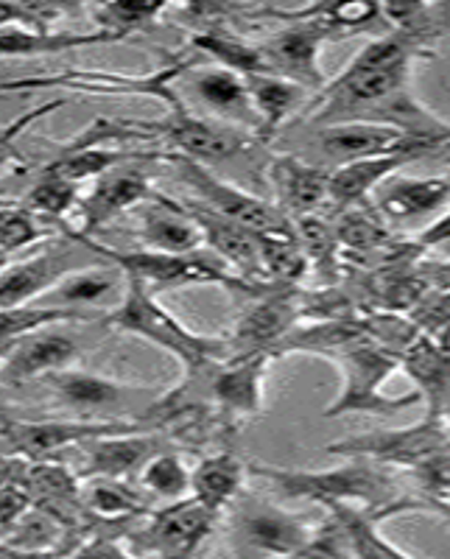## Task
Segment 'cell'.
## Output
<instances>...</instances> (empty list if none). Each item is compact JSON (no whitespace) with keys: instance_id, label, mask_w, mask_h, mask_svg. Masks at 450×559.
<instances>
[{"instance_id":"cell-1","label":"cell","mask_w":450,"mask_h":559,"mask_svg":"<svg viewBox=\"0 0 450 559\" xmlns=\"http://www.w3.org/2000/svg\"><path fill=\"white\" fill-rule=\"evenodd\" d=\"M431 57V45L417 34L389 28L364 45L336 79H330L317 96L308 98L294 123L297 127H330V123H369L378 109L400 93L412 90L417 59Z\"/></svg>"},{"instance_id":"cell-2","label":"cell","mask_w":450,"mask_h":559,"mask_svg":"<svg viewBox=\"0 0 450 559\" xmlns=\"http://www.w3.org/2000/svg\"><path fill=\"white\" fill-rule=\"evenodd\" d=\"M247 476L263 478L280 496L292 501H308L317 507H355L369 512H423V503L412 492H400L394 471L367 459H347L342 467L330 471H297L267 462H249Z\"/></svg>"},{"instance_id":"cell-3","label":"cell","mask_w":450,"mask_h":559,"mask_svg":"<svg viewBox=\"0 0 450 559\" xmlns=\"http://www.w3.org/2000/svg\"><path fill=\"white\" fill-rule=\"evenodd\" d=\"M104 324L112 331L143 338V342L174 356L188 378L202 376L204 369H210L213 364L227 361L224 336L191 331L188 324L179 322L174 313L159 306L152 288L143 286L134 277H123L121 299L112 311L104 313Z\"/></svg>"},{"instance_id":"cell-4","label":"cell","mask_w":450,"mask_h":559,"mask_svg":"<svg viewBox=\"0 0 450 559\" xmlns=\"http://www.w3.org/2000/svg\"><path fill=\"white\" fill-rule=\"evenodd\" d=\"M64 238L87 249L96 261L107 263V266L118 269L123 277L140 280L143 286L154 288H188V286H222L229 292H249L258 297V283L238 277L229 272L216 254L197 252V254H168L154 252V249H112L98 243L96 238L79 236L76 229H70L62 224Z\"/></svg>"},{"instance_id":"cell-5","label":"cell","mask_w":450,"mask_h":559,"mask_svg":"<svg viewBox=\"0 0 450 559\" xmlns=\"http://www.w3.org/2000/svg\"><path fill=\"white\" fill-rule=\"evenodd\" d=\"M263 12L288 23L286 28L258 43L267 73L299 84L311 96H317L328 84L319 68V51L330 39H344L333 20V3L303 9H263Z\"/></svg>"},{"instance_id":"cell-6","label":"cell","mask_w":450,"mask_h":559,"mask_svg":"<svg viewBox=\"0 0 450 559\" xmlns=\"http://www.w3.org/2000/svg\"><path fill=\"white\" fill-rule=\"evenodd\" d=\"M328 361L336 364V369L342 372V392L324 408V417H347V414L394 417L419 403L417 392L400 394V397L383 394V383L400 369V358L383 349L381 344H375L372 338L364 336L347 344Z\"/></svg>"},{"instance_id":"cell-7","label":"cell","mask_w":450,"mask_h":559,"mask_svg":"<svg viewBox=\"0 0 450 559\" xmlns=\"http://www.w3.org/2000/svg\"><path fill=\"white\" fill-rule=\"evenodd\" d=\"M317 526L299 512H288L247 489L229 507V546L235 559L288 557L311 543Z\"/></svg>"},{"instance_id":"cell-8","label":"cell","mask_w":450,"mask_h":559,"mask_svg":"<svg viewBox=\"0 0 450 559\" xmlns=\"http://www.w3.org/2000/svg\"><path fill=\"white\" fill-rule=\"evenodd\" d=\"M159 159L171 163V168L179 174V179L197 193L199 207L210 210V213H216V216L249 229L254 236L283 233V229L292 227V222H288L272 202L244 191L241 185H233L227 182V179L216 177L204 163H197V159L182 157V154L174 152H163Z\"/></svg>"},{"instance_id":"cell-9","label":"cell","mask_w":450,"mask_h":559,"mask_svg":"<svg viewBox=\"0 0 450 559\" xmlns=\"http://www.w3.org/2000/svg\"><path fill=\"white\" fill-rule=\"evenodd\" d=\"M450 451V437L437 417L425 414L419 423L403 428H387V431H367L355 437L330 442V456L342 459H367V462L383 464L389 471H417L419 464L439 453Z\"/></svg>"},{"instance_id":"cell-10","label":"cell","mask_w":450,"mask_h":559,"mask_svg":"<svg viewBox=\"0 0 450 559\" xmlns=\"http://www.w3.org/2000/svg\"><path fill=\"white\" fill-rule=\"evenodd\" d=\"M143 140H165L168 152L191 157L197 163H210V159H229L235 154L247 152L252 143V134L244 129L227 127L222 121H210L193 112L188 104L168 109L159 121H134Z\"/></svg>"},{"instance_id":"cell-11","label":"cell","mask_w":450,"mask_h":559,"mask_svg":"<svg viewBox=\"0 0 450 559\" xmlns=\"http://www.w3.org/2000/svg\"><path fill=\"white\" fill-rule=\"evenodd\" d=\"M311 129V148L317 154V166L333 168L347 166L355 159L367 157H383V154H406V157H425L434 148L423 140L406 138L403 132L392 127H381V123H364V121H350V123H330V127H308Z\"/></svg>"},{"instance_id":"cell-12","label":"cell","mask_w":450,"mask_h":559,"mask_svg":"<svg viewBox=\"0 0 450 559\" xmlns=\"http://www.w3.org/2000/svg\"><path fill=\"white\" fill-rule=\"evenodd\" d=\"M218 518L222 515L191 496L152 509L146 526L134 534L140 546L138 559H197L199 548L218 526Z\"/></svg>"},{"instance_id":"cell-13","label":"cell","mask_w":450,"mask_h":559,"mask_svg":"<svg viewBox=\"0 0 450 559\" xmlns=\"http://www.w3.org/2000/svg\"><path fill=\"white\" fill-rule=\"evenodd\" d=\"M299 313H303L299 294L292 286H274L269 294H258L252 306L244 311V317L235 322L229 336H224L227 361L229 358L258 356V353L272 356L280 338L297 324Z\"/></svg>"},{"instance_id":"cell-14","label":"cell","mask_w":450,"mask_h":559,"mask_svg":"<svg viewBox=\"0 0 450 559\" xmlns=\"http://www.w3.org/2000/svg\"><path fill=\"white\" fill-rule=\"evenodd\" d=\"M146 431L143 426H134L127 419H76V423H9L7 445L23 462H48L54 453L64 448H82L84 442H93L98 437H112V433Z\"/></svg>"},{"instance_id":"cell-15","label":"cell","mask_w":450,"mask_h":559,"mask_svg":"<svg viewBox=\"0 0 450 559\" xmlns=\"http://www.w3.org/2000/svg\"><path fill=\"white\" fill-rule=\"evenodd\" d=\"M269 364H272L269 353L229 358V361L213 364L197 378L208 381V397L216 403L222 417H227L229 423H244L263 412Z\"/></svg>"},{"instance_id":"cell-16","label":"cell","mask_w":450,"mask_h":559,"mask_svg":"<svg viewBox=\"0 0 450 559\" xmlns=\"http://www.w3.org/2000/svg\"><path fill=\"white\" fill-rule=\"evenodd\" d=\"M152 197L154 188L152 182H149L146 171L140 166H134L132 159H129V163L109 168L107 174H102V177L93 182L90 193H84L82 202H79L76 207L79 216H82V224L70 229H76L79 236L93 238V233L102 229L104 224L123 216L127 210L146 204Z\"/></svg>"},{"instance_id":"cell-17","label":"cell","mask_w":450,"mask_h":559,"mask_svg":"<svg viewBox=\"0 0 450 559\" xmlns=\"http://www.w3.org/2000/svg\"><path fill=\"white\" fill-rule=\"evenodd\" d=\"M79 254H84V249L70 241L68 247L45 249V252L32 254L26 261L9 263V266L0 269V311L34 306L37 299H43L57 286L64 274L84 269L79 266Z\"/></svg>"},{"instance_id":"cell-18","label":"cell","mask_w":450,"mask_h":559,"mask_svg":"<svg viewBox=\"0 0 450 559\" xmlns=\"http://www.w3.org/2000/svg\"><path fill=\"white\" fill-rule=\"evenodd\" d=\"M450 204V174L442 177H398L375 191L378 218L392 227L437 222ZM428 227V224H425Z\"/></svg>"},{"instance_id":"cell-19","label":"cell","mask_w":450,"mask_h":559,"mask_svg":"<svg viewBox=\"0 0 450 559\" xmlns=\"http://www.w3.org/2000/svg\"><path fill=\"white\" fill-rule=\"evenodd\" d=\"M79 344L70 333L59 331V324L43 328L20 338L7 356L0 358V381L9 386H23L28 381H45L54 372L70 369L76 361Z\"/></svg>"},{"instance_id":"cell-20","label":"cell","mask_w":450,"mask_h":559,"mask_svg":"<svg viewBox=\"0 0 450 559\" xmlns=\"http://www.w3.org/2000/svg\"><path fill=\"white\" fill-rule=\"evenodd\" d=\"M269 182L274 188V207L297 222L303 216H313L328 202L330 171L317 166L299 154H280L269 166Z\"/></svg>"},{"instance_id":"cell-21","label":"cell","mask_w":450,"mask_h":559,"mask_svg":"<svg viewBox=\"0 0 450 559\" xmlns=\"http://www.w3.org/2000/svg\"><path fill=\"white\" fill-rule=\"evenodd\" d=\"M179 202L188 210V216L197 222V227L202 229L204 247H210V252L216 254L229 272L249 280V283H258V277H263V266H260V236L238 227V224L227 222V218L216 216V213H210V210L199 207L193 199H179Z\"/></svg>"},{"instance_id":"cell-22","label":"cell","mask_w":450,"mask_h":559,"mask_svg":"<svg viewBox=\"0 0 450 559\" xmlns=\"http://www.w3.org/2000/svg\"><path fill=\"white\" fill-rule=\"evenodd\" d=\"M165 451V439L154 437L152 431H129L112 433V437H98L82 445V473L79 478H123L127 481L132 473L154 456Z\"/></svg>"},{"instance_id":"cell-23","label":"cell","mask_w":450,"mask_h":559,"mask_svg":"<svg viewBox=\"0 0 450 559\" xmlns=\"http://www.w3.org/2000/svg\"><path fill=\"white\" fill-rule=\"evenodd\" d=\"M138 238L143 249L168 254H197L204 249L202 229L197 227L179 199L154 191L138 218Z\"/></svg>"},{"instance_id":"cell-24","label":"cell","mask_w":450,"mask_h":559,"mask_svg":"<svg viewBox=\"0 0 450 559\" xmlns=\"http://www.w3.org/2000/svg\"><path fill=\"white\" fill-rule=\"evenodd\" d=\"M400 369L414 381V392L419 394V403H425V414L437 417L450 386V331L439 336L419 333L400 353Z\"/></svg>"},{"instance_id":"cell-25","label":"cell","mask_w":450,"mask_h":559,"mask_svg":"<svg viewBox=\"0 0 450 559\" xmlns=\"http://www.w3.org/2000/svg\"><path fill=\"white\" fill-rule=\"evenodd\" d=\"M244 79H247L249 98H252L254 115H258L254 140H260V143H269L283 129L292 127L305 109V104H308V98H311L308 90L286 82V79L272 76V73H254V76Z\"/></svg>"},{"instance_id":"cell-26","label":"cell","mask_w":450,"mask_h":559,"mask_svg":"<svg viewBox=\"0 0 450 559\" xmlns=\"http://www.w3.org/2000/svg\"><path fill=\"white\" fill-rule=\"evenodd\" d=\"M193 93L204 104V109L222 118V123L235 129L249 127L254 138L258 115H254L252 98H249L247 79L241 73H233V70L218 68V64H208V68L197 70Z\"/></svg>"},{"instance_id":"cell-27","label":"cell","mask_w":450,"mask_h":559,"mask_svg":"<svg viewBox=\"0 0 450 559\" xmlns=\"http://www.w3.org/2000/svg\"><path fill=\"white\" fill-rule=\"evenodd\" d=\"M408 163H414V157H406V154H383V157L355 159V163H347V166L333 168L328 185V202L336 204L339 210L358 207L383 182L398 177Z\"/></svg>"},{"instance_id":"cell-28","label":"cell","mask_w":450,"mask_h":559,"mask_svg":"<svg viewBox=\"0 0 450 559\" xmlns=\"http://www.w3.org/2000/svg\"><path fill=\"white\" fill-rule=\"evenodd\" d=\"M244 478H247V464L238 459V453H210L191 471V498H197L210 512L224 515L244 492Z\"/></svg>"},{"instance_id":"cell-29","label":"cell","mask_w":450,"mask_h":559,"mask_svg":"<svg viewBox=\"0 0 450 559\" xmlns=\"http://www.w3.org/2000/svg\"><path fill=\"white\" fill-rule=\"evenodd\" d=\"M43 383L57 401H62V406L87 414L118 406V403H123L127 394L140 392V389H129L123 383L112 381V378L93 376V372H84V369L73 367L62 369V372H54Z\"/></svg>"},{"instance_id":"cell-30","label":"cell","mask_w":450,"mask_h":559,"mask_svg":"<svg viewBox=\"0 0 450 559\" xmlns=\"http://www.w3.org/2000/svg\"><path fill=\"white\" fill-rule=\"evenodd\" d=\"M324 512L342 526L353 559H414L383 537L381 523L394 518V512H369L355 507H330Z\"/></svg>"},{"instance_id":"cell-31","label":"cell","mask_w":450,"mask_h":559,"mask_svg":"<svg viewBox=\"0 0 450 559\" xmlns=\"http://www.w3.org/2000/svg\"><path fill=\"white\" fill-rule=\"evenodd\" d=\"M115 37L104 32H37L26 26L0 28V59L48 57V53L73 51L87 45H112Z\"/></svg>"},{"instance_id":"cell-32","label":"cell","mask_w":450,"mask_h":559,"mask_svg":"<svg viewBox=\"0 0 450 559\" xmlns=\"http://www.w3.org/2000/svg\"><path fill=\"white\" fill-rule=\"evenodd\" d=\"M82 507L87 518L107 523L134 521V518L152 512V503L140 496L138 489L129 487V481L123 478H84Z\"/></svg>"},{"instance_id":"cell-33","label":"cell","mask_w":450,"mask_h":559,"mask_svg":"<svg viewBox=\"0 0 450 559\" xmlns=\"http://www.w3.org/2000/svg\"><path fill=\"white\" fill-rule=\"evenodd\" d=\"M107 269L87 266L64 274L57 286L45 294L43 299H37L34 306L64 308V311H87L90 306H96V302H102V299H107L109 294L121 288V280L115 274L118 269L115 272H107Z\"/></svg>"},{"instance_id":"cell-34","label":"cell","mask_w":450,"mask_h":559,"mask_svg":"<svg viewBox=\"0 0 450 559\" xmlns=\"http://www.w3.org/2000/svg\"><path fill=\"white\" fill-rule=\"evenodd\" d=\"M157 152H123V148H62L51 163H45L43 171L54 174V177H62L68 182L79 185L82 188L84 182H96L102 174H107L109 168L121 166V163H129V159H143L154 157Z\"/></svg>"},{"instance_id":"cell-35","label":"cell","mask_w":450,"mask_h":559,"mask_svg":"<svg viewBox=\"0 0 450 559\" xmlns=\"http://www.w3.org/2000/svg\"><path fill=\"white\" fill-rule=\"evenodd\" d=\"M193 51L208 53L210 59H216L218 68H227L241 76H254V73H267L263 68V57H260L258 43L238 37L224 28H204L191 37Z\"/></svg>"},{"instance_id":"cell-36","label":"cell","mask_w":450,"mask_h":559,"mask_svg":"<svg viewBox=\"0 0 450 559\" xmlns=\"http://www.w3.org/2000/svg\"><path fill=\"white\" fill-rule=\"evenodd\" d=\"M93 311H64V308H45V306H23L0 311V358L7 356L9 349L26 338L28 333H37L51 324L68 322H93Z\"/></svg>"},{"instance_id":"cell-37","label":"cell","mask_w":450,"mask_h":559,"mask_svg":"<svg viewBox=\"0 0 450 559\" xmlns=\"http://www.w3.org/2000/svg\"><path fill=\"white\" fill-rule=\"evenodd\" d=\"M93 20H96V32L109 34L118 43L129 39L132 34L146 32L154 23H159L165 12H171L168 3H134V0H118V3H93L87 7Z\"/></svg>"},{"instance_id":"cell-38","label":"cell","mask_w":450,"mask_h":559,"mask_svg":"<svg viewBox=\"0 0 450 559\" xmlns=\"http://www.w3.org/2000/svg\"><path fill=\"white\" fill-rule=\"evenodd\" d=\"M140 487L146 489L149 496L163 498L165 503L182 501L191 496V471L185 467L182 456L174 451H159L140 467Z\"/></svg>"},{"instance_id":"cell-39","label":"cell","mask_w":450,"mask_h":559,"mask_svg":"<svg viewBox=\"0 0 450 559\" xmlns=\"http://www.w3.org/2000/svg\"><path fill=\"white\" fill-rule=\"evenodd\" d=\"M82 202V188L62 177H54L48 171H39L37 182L20 199V207L28 210L32 216L43 218H64Z\"/></svg>"},{"instance_id":"cell-40","label":"cell","mask_w":450,"mask_h":559,"mask_svg":"<svg viewBox=\"0 0 450 559\" xmlns=\"http://www.w3.org/2000/svg\"><path fill=\"white\" fill-rule=\"evenodd\" d=\"M292 224H294V236H297L299 247H303L308 266L313 263L324 277H333L339 266L336 227H333L330 222H324L319 213H313V216H303Z\"/></svg>"},{"instance_id":"cell-41","label":"cell","mask_w":450,"mask_h":559,"mask_svg":"<svg viewBox=\"0 0 450 559\" xmlns=\"http://www.w3.org/2000/svg\"><path fill=\"white\" fill-rule=\"evenodd\" d=\"M408 476L414 481L412 496L423 503V512H431L450 523V451L428 459Z\"/></svg>"},{"instance_id":"cell-42","label":"cell","mask_w":450,"mask_h":559,"mask_svg":"<svg viewBox=\"0 0 450 559\" xmlns=\"http://www.w3.org/2000/svg\"><path fill=\"white\" fill-rule=\"evenodd\" d=\"M48 229L20 204H0V252L12 254L43 241Z\"/></svg>"},{"instance_id":"cell-43","label":"cell","mask_w":450,"mask_h":559,"mask_svg":"<svg viewBox=\"0 0 450 559\" xmlns=\"http://www.w3.org/2000/svg\"><path fill=\"white\" fill-rule=\"evenodd\" d=\"M283 559H353V554H350L342 526L328 515L317 526V534H313L308 546H303L299 551L288 554Z\"/></svg>"},{"instance_id":"cell-44","label":"cell","mask_w":450,"mask_h":559,"mask_svg":"<svg viewBox=\"0 0 450 559\" xmlns=\"http://www.w3.org/2000/svg\"><path fill=\"white\" fill-rule=\"evenodd\" d=\"M419 333L425 336H439V333L450 331V286L448 288H434V292L423 294L417 306H414L412 317Z\"/></svg>"},{"instance_id":"cell-45","label":"cell","mask_w":450,"mask_h":559,"mask_svg":"<svg viewBox=\"0 0 450 559\" xmlns=\"http://www.w3.org/2000/svg\"><path fill=\"white\" fill-rule=\"evenodd\" d=\"M59 107H64V102H48V104H43V107L28 109L26 115H20L17 121H12L9 127L0 129V168L17 157V138H20V134L26 132L28 127H34L37 121H43V118H48V115H51L54 109H59Z\"/></svg>"},{"instance_id":"cell-46","label":"cell","mask_w":450,"mask_h":559,"mask_svg":"<svg viewBox=\"0 0 450 559\" xmlns=\"http://www.w3.org/2000/svg\"><path fill=\"white\" fill-rule=\"evenodd\" d=\"M28 507H32V498H28V492L23 489V484H3V487H0V534L7 532Z\"/></svg>"},{"instance_id":"cell-47","label":"cell","mask_w":450,"mask_h":559,"mask_svg":"<svg viewBox=\"0 0 450 559\" xmlns=\"http://www.w3.org/2000/svg\"><path fill=\"white\" fill-rule=\"evenodd\" d=\"M0 559H54V557H48V554L23 551V548L12 546V543L0 540Z\"/></svg>"},{"instance_id":"cell-48","label":"cell","mask_w":450,"mask_h":559,"mask_svg":"<svg viewBox=\"0 0 450 559\" xmlns=\"http://www.w3.org/2000/svg\"><path fill=\"white\" fill-rule=\"evenodd\" d=\"M437 419H439V423H442V426H445V431H448V437H450V386H448V392H445V397H442V406H439V414H437Z\"/></svg>"},{"instance_id":"cell-49","label":"cell","mask_w":450,"mask_h":559,"mask_svg":"<svg viewBox=\"0 0 450 559\" xmlns=\"http://www.w3.org/2000/svg\"><path fill=\"white\" fill-rule=\"evenodd\" d=\"M448 526H450V523H448Z\"/></svg>"}]
</instances>
